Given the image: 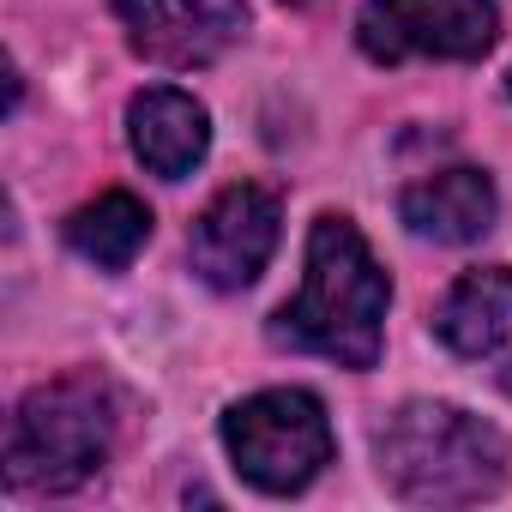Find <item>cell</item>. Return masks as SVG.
<instances>
[{"label":"cell","mask_w":512,"mask_h":512,"mask_svg":"<svg viewBox=\"0 0 512 512\" xmlns=\"http://www.w3.org/2000/svg\"><path fill=\"white\" fill-rule=\"evenodd\" d=\"M151 241V205L133 193H97L91 205H79L67 217V247L79 260L103 266V272H127L139 260V247Z\"/></svg>","instance_id":"obj_11"},{"label":"cell","mask_w":512,"mask_h":512,"mask_svg":"<svg viewBox=\"0 0 512 512\" xmlns=\"http://www.w3.org/2000/svg\"><path fill=\"white\" fill-rule=\"evenodd\" d=\"M302 290L296 302L278 308L272 338L314 350L338 368H374L380 344H386V308H392V278L380 272L374 247L362 241V229L338 211L314 217L308 229V260H302Z\"/></svg>","instance_id":"obj_1"},{"label":"cell","mask_w":512,"mask_h":512,"mask_svg":"<svg viewBox=\"0 0 512 512\" xmlns=\"http://www.w3.org/2000/svg\"><path fill=\"white\" fill-rule=\"evenodd\" d=\"M506 392H512V374H506Z\"/></svg>","instance_id":"obj_12"},{"label":"cell","mask_w":512,"mask_h":512,"mask_svg":"<svg viewBox=\"0 0 512 512\" xmlns=\"http://www.w3.org/2000/svg\"><path fill=\"white\" fill-rule=\"evenodd\" d=\"M223 452L260 494H302L338 452L332 416L302 386H272L223 410Z\"/></svg>","instance_id":"obj_4"},{"label":"cell","mask_w":512,"mask_h":512,"mask_svg":"<svg viewBox=\"0 0 512 512\" xmlns=\"http://www.w3.org/2000/svg\"><path fill=\"white\" fill-rule=\"evenodd\" d=\"M121 434V392L109 374L79 368L19 398L7 428V482L19 494H67L91 482Z\"/></svg>","instance_id":"obj_2"},{"label":"cell","mask_w":512,"mask_h":512,"mask_svg":"<svg viewBox=\"0 0 512 512\" xmlns=\"http://www.w3.org/2000/svg\"><path fill=\"white\" fill-rule=\"evenodd\" d=\"M127 145L151 175L187 181L211 151V115H205V103L193 91L151 85V91H139L127 103Z\"/></svg>","instance_id":"obj_8"},{"label":"cell","mask_w":512,"mask_h":512,"mask_svg":"<svg viewBox=\"0 0 512 512\" xmlns=\"http://www.w3.org/2000/svg\"><path fill=\"white\" fill-rule=\"evenodd\" d=\"M374 458L386 488L416 506H470L506 488V434L434 398L392 410L374 434Z\"/></svg>","instance_id":"obj_3"},{"label":"cell","mask_w":512,"mask_h":512,"mask_svg":"<svg viewBox=\"0 0 512 512\" xmlns=\"http://www.w3.org/2000/svg\"><path fill=\"white\" fill-rule=\"evenodd\" d=\"M115 13L133 55L163 67H205L247 31L241 0H115Z\"/></svg>","instance_id":"obj_7"},{"label":"cell","mask_w":512,"mask_h":512,"mask_svg":"<svg viewBox=\"0 0 512 512\" xmlns=\"http://www.w3.org/2000/svg\"><path fill=\"white\" fill-rule=\"evenodd\" d=\"M434 332L452 356H494L500 344H512V266L464 272L434 308Z\"/></svg>","instance_id":"obj_10"},{"label":"cell","mask_w":512,"mask_h":512,"mask_svg":"<svg viewBox=\"0 0 512 512\" xmlns=\"http://www.w3.org/2000/svg\"><path fill=\"white\" fill-rule=\"evenodd\" d=\"M278 193L260 187V181H235L223 187L199 217H193V235H187V266L199 284L211 290H247L253 278L266 272L272 247H278Z\"/></svg>","instance_id":"obj_6"},{"label":"cell","mask_w":512,"mask_h":512,"mask_svg":"<svg viewBox=\"0 0 512 512\" xmlns=\"http://www.w3.org/2000/svg\"><path fill=\"white\" fill-rule=\"evenodd\" d=\"M494 211H500V193L482 169L458 163V169H434L422 181H410L398 193V217L422 235V241H446V247H464L476 235L494 229Z\"/></svg>","instance_id":"obj_9"},{"label":"cell","mask_w":512,"mask_h":512,"mask_svg":"<svg viewBox=\"0 0 512 512\" xmlns=\"http://www.w3.org/2000/svg\"><path fill=\"white\" fill-rule=\"evenodd\" d=\"M500 37L494 0H362L356 43L368 61H482Z\"/></svg>","instance_id":"obj_5"}]
</instances>
